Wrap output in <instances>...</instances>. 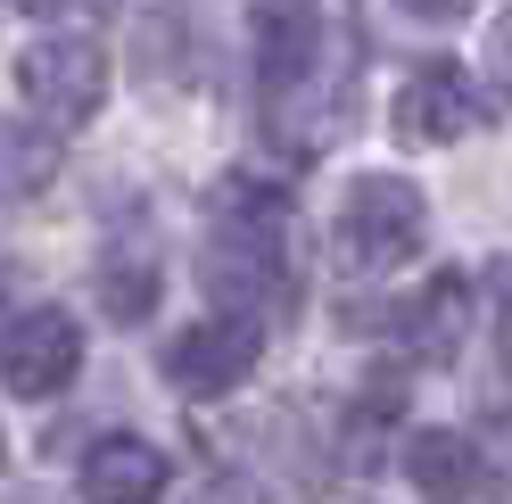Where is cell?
I'll return each mask as SVG.
<instances>
[{
    "mask_svg": "<svg viewBox=\"0 0 512 504\" xmlns=\"http://www.w3.org/2000/svg\"><path fill=\"white\" fill-rule=\"evenodd\" d=\"M17 91H25V108H34V124L75 133V124H91L100 100H108V50L91 34H42L17 58Z\"/></svg>",
    "mask_w": 512,
    "mask_h": 504,
    "instance_id": "277c9868",
    "label": "cell"
},
{
    "mask_svg": "<svg viewBox=\"0 0 512 504\" xmlns=\"http://www.w3.org/2000/svg\"><path fill=\"white\" fill-rule=\"evenodd\" d=\"M488 58H496V75H504V91H512V9L496 17V34H488Z\"/></svg>",
    "mask_w": 512,
    "mask_h": 504,
    "instance_id": "9a60e30c",
    "label": "cell"
},
{
    "mask_svg": "<svg viewBox=\"0 0 512 504\" xmlns=\"http://www.w3.org/2000/svg\"><path fill=\"white\" fill-rule=\"evenodd\" d=\"M58 182V141L50 124H0V207L34 199Z\"/></svg>",
    "mask_w": 512,
    "mask_h": 504,
    "instance_id": "8fae6325",
    "label": "cell"
},
{
    "mask_svg": "<svg viewBox=\"0 0 512 504\" xmlns=\"http://www.w3.org/2000/svg\"><path fill=\"white\" fill-rule=\"evenodd\" d=\"M405 17H430V25H455V17H471V0H397Z\"/></svg>",
    "mask_w": 512,
    "mask_h": 504,
    "instance_id": "5bb4252c",
    "label": "cell"
},
{
    "mask_svg": "<svg viewBox=\"0 0 512 504\" xmlns=\"http://www.w3.org/2000/svg\"><path fill=\"white\" fill-rule=\"evenodd\" d=\"M256 356H265V323L215 306L207 323H190V331L166 339L157 372H166V389H182V397H232L248 372H256Z\"/></svg>",
    "mask_w": 512,
    "mask_h": 504,
    "instance_id": "5b68a950",
    "label": "cell"
},
{
    "mask_svg": "<svg viewBox=\"0 0 512 504\" xmlns=\"http://www.w3.org/2000/svg\"><path fill=\"white\" fill-rule=\"evenodd\" d=\"M100 306L116 314V323H141V314L157 306V257L141 240H124V248L100 257Z\"/></svg>",
    "mask_w": 512,
    "mask_h": 504,
    "instance_id": "7c38bea8",
    "label": "cell"
},
{
    "mask_svg": "<svg viewBox=\"0 0 512 504\" xmlns=\"http://www.w3.org/2000/svg\"><path fill=\"white\" fill-rule=\"evenodd\" d=\"M488 116H496V100L479 91L471 67H455V58H430V67H413L405 91H397V108H389V124H397V141H405V149L471 141Z\"/></svg>",
    "mask_w": 512,
    "mask_h": 504,
    "instance_id": "8992f818",
    "label": "cell"
},
{
    "mask_svg": "<svg viewBox=\"0 0 512 504\" xmlns=\"http://www.w3.org/2000/svg\"><path fill=\"white\" fill-rule=\"evenodd\" d=\"M166 480L174 471L141 430H108L100 447L83 455V496L91 504H166Z\"/></svg>",
    "mask_w": 512,
    "mask_h": 504,
    "instance_id": "30bf717a",
    "label": "cell"
},
{
    "mask_svg": "<svg viewBox=\"0 0 512 504\" xmlns=\"http://www.w3.org/2000/svg\"><path fill=\"white\" fill-rule=\"evenodd\" d=\"M199 281L223 314H290L298 273H290V191L281 182L232 174L207 191V240H199Z\"/></svg>",
    "mask_w": 512,
    "mask_h": 504,
    "instance_id": "7a4b0ae2",
    "label": "cell"
},
{
    "mask_svg": "<svg viewBox=\"0 0 512 504\" xmlns=\"http://www.w3.org/2000/svg\"><path fill=\"white\" fill-rule=\"evenodd\" d=\"M0 455H9V438H0Z\"/></svg>",
    "mask_w": 512,
    "mask_h": 504,
    "instance_id": "d6986e66",
    "label": "cell"
},
{
    "mask_svg": "<svg viewBox=\"0 0 512 504\" xmlns=\"http://www.w3.org/2000/svg\"><path fill=\"white\" fill-rule=\"evenodd\" d=\"M496 339H504V364H512V265H496Z\"/></svg>",
    "mask_w": 512,
    "mask_h": 504,
    "instance_id": "4fadbf2b",
    "label": "cell"
},
{
    "mask_svg": "<svg viewBox=\"0 0 512 504\" xmlns=\"http://www.w3.org/2000/svg\"><path fill=\"white\" fill-rule=\"evenodd\" d=\"M9 504H42V496H9Z\"/></svg>",
    "mask_w": 512,
    "mask_h": 504,
    "instance_id": "ac0fdd59",
    "label": "cell"
},
{
    "mask_svg": "<svg viewBox=\"0 0 512 504\" xmlns=\"http://www.w3.org/2000/svg\"><path fill=\"white\" fill-rule=\"evenodd\" d=\"M83 372V331L67 306H25L0 323V389L9 397H58Z\"/></svg>",
    "mask_w": 512,
    "mask_h": 504,
    "instance_id": "52a82bcc",
    "label": "cell"
},
{
    "mask_svg": "<svg viewBox=\"0 0 512 504\" xmlns=\"http://www.w3.org/2000/svg\"><path fill=\"white\" fill-rule=\"evenodd\" d=\"M422 240H430V199L413 191L405 174H364V182H347V199H339V224H331V257L347 273H397L422 257Z\"/></svg>",
    "mask_w": 512,
    "mask_h": 504,
    "instance_id": "3957f363",
    "label": "cell"
},
{
    "mask_svg": "<svg viewBox=\"0 0 512 504\" xmlns=\"http://www.w3.org/2000/svg\"><path fill=\"white\" fill-rule=\"evenodd\" d=\"M207 504H256V488H248V480H215Z\"/></svg>",
    "mask_w": 512,
    "mask_h": 504,
    "instance_id": "2e32d148",
    "label": "cell"
},
{
    "mask_svg": "<svg viewBox=\"0 0 512 504\" xmlns=\"http://www.w3.org/2000/svg\"><path fill=\"white\" fill-rule=\"evenodd\" d=\"M471 281L463 273H430L422 290H413L397 314H389V331H397V348L413 356V364H430V372H446L463 356V339H471Z\"/></svg>",
    "mask_w": 512,
    "mask_h": 504,
    "instance_id": "9c48e42d",
    "label": "cell"
},
{
    "mask_svg": "<svg viewBox=\"0 0 512 504\" xmlns=\"http://www.w3.org/2000/svg\"><path fill=\"white\" fill-rule=\"evenodd\" d=\"M17 9H25V17H58V9H67V0H17Z\"/></svg>",
    "mask_w": 512,
    "mask_h": 504,
    "instance_id": "e0dca14e",
    "label": "cell"
},
{
    "mask_svg": "<svg viewBox=\"0 0 512 504\" xmlns=\"http://www.w3.org/2000/svg\"><path fill=\"white\" fill-rule=\"evenodd\" d=\"M405 480L422 504H488V496H504V463H488V447L471 430L430 422L405 438Z\"/></svg>",
    "mask_w": 512,
    "mask_h": 504,
    "instance_id": "ba28073f",
    "label": "cell"
},
{
    "mask_svg": "<svg viewBox=\"0 0 512 504\" xmlns=\"http://www.w3.org/2000/svg\"><path fill=\"white\" fill-rule=\"evenodd\" d=\"M356 25H331L306 0H273L256 9V91H265V141L281 157H323L331 133L347 124V75H356Z\"/></svg>",
    "mask_w": 512,
    "mask_h": 504,
    "instance_id": "6da1fadb",
    "label": "cell"
}]
</instances>
